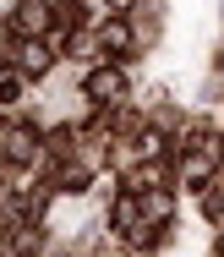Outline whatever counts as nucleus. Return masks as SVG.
<instances>
[{
	"label": "nucleus",
	"mask_w": 224,
	"mask_h": 257,
	"mask_svg": "<svg viewBox=\"0 0 224 257\" xmlns=\"http://www.w3.org/2000/svg\"><path fill=\"white\" fill-rule=\"evenodd\" d=\"M6 55H11V66H17L22 77H44V71L55 66V50H50L44 39H17V44H6Z\"/></svg>",
	"instance_id": "1"
},
{
	"label": "nucleus",
	"mask_w": 224,
	"mask_h": 257,
	"mask_svg": "<svg viewBox=\"0 0 224 257\" xmlns=\"http://www.w3.org/2000/svg\"><path fill=\"white\" fill-rule=\"evenodd\" d=\"M11 28H17V39H44V28H50V6H44V0H22V6L11 11Z\"/></svg>",
	"instance_id": "2"
},
{
	"label": "nucleus",
	"mask_w": 224,
	"mask_h": 257,
	"mask_svg": "<svg viewBox=\"0 0 224 257\" xmlns=\"http://www.w3.org/2000/svg\"><path fill=\"white\" fill-rule=\"evenodd\" d=\"M120 93H126V77H120L115 66H104V71L88 77V99H93V104H115Z\"/></svg>",
	"instance_id": "3"
},
{
	"label": "nucleus",
	"mask_w": 224,
	"mask_h": 257,
	"mask_svg": "<svg viewBox=\"0 0 224 257\" xmlns=\"http://www.w3.org/2000/svg\"><path fill=\"white\" fill-rule=\"evenodd\" d=\"M0 148L17 159V164H28V159L39 154V137L28 132V126H6V137H0Z\"/></svg>",
	"instance_id": "4"
},
{
	"label": "nucleus",
	"mask_w": 224,
	"mask_h": 257,
	"mask_svg": "<svg viewBox=\"0 0 224 257\" xmlns=\"http://www.w3.org/2000/svg\"><path fill=\"white\" fill-rule=\"evenodd\" d=\"M99 44H104V50H131V28H126V22H110V28L99 33Z\"/></svg>",
	"instance_id": "5"
},
{
	"label": "nucleus",
	"mask_w": 224,
	"mask_h": 257,
	"mask_svg": "<svg viewBox=\"0 0 224 257\" xmlns=\"http://www.w3.org/2000/svg\"><path fill=\"white\" fill-rule=\"evenodd\" d=\"M28 252H39V230H17L11 235V257H28Z\"/></svg>",
	"instance_id": "6"
},
{
	"label": "nucleus",
	"mask_w": 224,
	"mask_h": 257,
	"mask_svg": "<svg viewBox=\"0 0 224 257\" xmlns=\"http://www.w3.org/2000/svg\"><path fill=\"white\" fill-rule=\"evenodd\" d=\"M142 213H148V219H169V197H164V192L142 197Z\"/></svg>",
	"instance_id": "7"
},
{
	"label": "nucleus",
	"mask_w": 224,
	"mask_h": 257,
	"mask_svg": "<svg viewBox=\"0 0 224 257\" xmlns=\"http://www.w3.org/2000/svg\"><path fill=\"white\" fill-rule=\"evenodd\" d=\"M110 6H115V11H131V6H137V0H110Z\"/></svg>",
	"instance_id": "8"
}]
</instances>
